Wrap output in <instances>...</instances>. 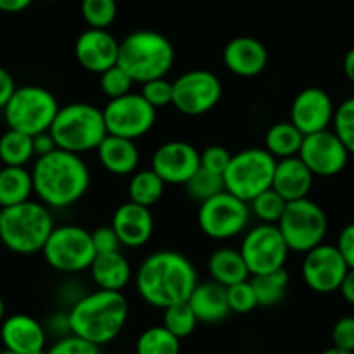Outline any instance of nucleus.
<instances>
[{"label": "nucleus", "mask_w": 354, "mask_h": 354, "mask_svg": "<svg viewBox=\"0 0 354 354\" xmlns=\"http://www.w3.org/2000/svg\"><path fill=\"white\" fill-rule=\"evenodd\" d=\"M198 283L195 266L188 257L174 250L148 255L136 273V287L145 302L165 309L188 301Z\"/></svg>", "instance_id": "f257e3e1"}, {"label": "nucleus", "mask_w": 354, "mask_h": 354, "mask_svg": "<svg viewBox=\"0 0 354 354\" xmlns=\"http://www.w3.org/2000/svg\"><path fill=\"white\" fill-rule=\"evenodd\" d=\"M33 193L49 209L75 205L91 186V172L80 155L54 149L37 158L32 169Z\"/></svg>", "instance_id": "f03ea898"}, {"label": "nucleus", "mask_w": 354, "mask_h": 354, "mask_svg": "<svg viewBox=\"0 0 354 354\" xmlns=\"http://www.w3.org/2000/svg\"><path fill=\"white\" fill-rule=\"evenodd\" d=\"M129 318V302L122 292L101 290L77 301L68 315V328L73 335L103 346L124 330Z\"/></svg>", "instance_id": "7ed1b4c3"}, {"label": "nucleus", "mask_w": 354, "mask_h": 354, "mask_svg": "<svg viewBox=\"0 0 354 354\" xmlns=\"http://www.w3.org/2000/svg\"><path fill=\"white\" fill-rule=\"evenodd\" d=\"M50 209L42 202H23L0 209V241L15 254L30 255L42 252L54 230Z\"/></svg>", "instance_id": "20e7f679"}, {"label": "nucleus", "mask_w": 354, "mask_h": 354, "mask_svg": "<svg viewBox=\"0 0 354 354\" xmlns=\"http://www.w3.org/2000/svg\"><path fill=\"white\" fill-rule=\"evenodd\" d=\"M176 53L165 35L151 30H138L125 37L118 49V66L136 84L165 78L174 66Z\"/></svg>", "instance_id": "39448f33"}, {"label": "nucleus", "mask_w": 354, "mask_h": 354, "mask_svg": "<svg viewBox=\"0 0 354 354\" xmlns=\"http://www.w3.org/2000/svg\"><path fill=\"white\" fill-rule=\"evenodd\" d=\"M57 149L82 155L97 149L108 136L103 110L88 103H71L59 106L49 129Z\"/></svg>", "instance_id": "423d86ee"}, {"label": "nucleus", "mask_w": 354, "mask_h": 354, "mask_svg": "<svg viewBox=\"0 0 354 354\" xmlns=\"http://www.w3.org/2000/svg\"><path fill=\"white\" fill-rule=\"evenodd\" d=\"M278 160L266 148H247L234 153L224 172V188L243 202H252L257 195L273 186Z\"/></svg>", "instance_id": "0eeeda50"}, {"label": "nucleus", "mask_w": 354, "mask_h": 354, "mask_svg": "<svg viewBox=\"0 0 354 354\" xmlns=\"http://www.w3.org/2000/svg\"><path fill=\"white\" fill-rule=\"evenodd\" d=\"M59 111L54 94L39 85L18 87L4 108V117L9 129L37 136L47 132Z\"/></svg>", "instance_id": "6e6552de"}, {"label": "nucleus", "mask_w": 354, "mask_h": 354, "mask_svg": "<svg viewBox=\"0 0 354 354\" xmlns=\"http://www.w3.org/2000/svg\"><path fill=\"white\" fill-rule=\"evenodd\" d=\"M44 259L59 273H80L96 259L91 231L75 224L54 227L42 248Z\"/></svg>", "instance_id": "1a4fd4ad"}, {"label": "nucleus", "mask_w": 354, "mask_h": 354, "mask_svg": "<svg viewBox=\"0 0 354 354\" xmlns=\"http://www.w3.org/2000/svg\"><path fill=\"white\" fill-rule=\"evenodd\" d=\"M277 226L292 252L306 254L323 243L328 231V219L318 203L302 198L287 203V209Z\"/></svg>", "instance_id": "9d476101"}, {"label": "nucleus", "mask_w": 354, "mask_h": 354, "mask_svg": "<svg viewBox=\"0 0 354 354\" xmlns=\"http://www.w3.org/2000/svg\"><path fill=\"white\" fill-rule=\"evenodd\" d=\"M240 252L250 277H257L283 270L290 248L277 224L261 223L245 233Z\"/></svg>", "instance_id": "9b49d317"}, {"label": "nucleus", "mask_w": 354, "mask_h": 354, "mask_svg": "<svg viewBox=\"0 0 354 354\" xmlns=\"http://www.w3.org/2000/svg\"><path fill=\"white\" fill-rule=\"evenodd\" d=\"M250 216L247 202L223 192L200 203L198 226L212 240H230L247 230Z\"/></svg>", "instance_id": "f8f14e48"}, {"label": "nucleus", "mask_w": 354, "mask_h": 354, "mask_svg": "<svg viewBox=\"0 0 354 354\" xmlns=\"http://www.w3.org/2000/svg\"><path fill=\"white\" fill-rule=\"evenodd\" d=\"M172 106L188 117H200L219 104L223 97V84L207 70H192L172 82Z\"/></svg>", "instance_id": "ddd939ff"}, {"label": "nucleus", "mask_w": 354, "mask_h": 354, "mask_svg": "<svg viewBox=\"0 0 354 354\" xmlns=\"http://www.w3.org/2000/svg\"><path fill=\"white\" fill-rule=\"evenodd\" d=\"M103 117L108 134L136 141L151 131L156 122V110L141 94L129 93L108 101Z\"/></svg>", "instance_id": "4468645a"}, {"label": "nucleus", "mask_w": 354, "mask_h": 354, "mask_svg": "<svg viewBox=\"0 0 354 354\" xmlns=\"http://www.w3.org/2000/svg\"><path fill=\"white\" fill-rule=\"evenodd\" d=\"M346 261L335 245L319 243L306 252L302 261V278L316 294H333L347 274Z\"/></svg>", "instance_id": "2eb2a0df"}, {"label": "nucleus", "mask_w": 354, "mask_h": 354, "mask_svg": "<svg viewBox=\"0 0 354 354\" xmlns=\"http://www.w3.org/2000/svg\"><path fill=\"white\" fill-rule=\"evenodd\" d=\"M299 158L306 163L313 176L332 177L342 172L349 160V151L333 131L315 132L304 136Z\"/></svg>", "instance_id": "dca6fc26"}, {"label": "nucleus", "mask_w": 354, "mask_h": 354, "mask_svg": "<svg viewBox=\"0 0 354 354\" xmlns=\"http://www.w3.org/2000/svg\"><path fill=\"white\" fill-rule=\"evenodd\" d=\"M151 169L165 185H183L200 169V151L186 141H169L156 148Z\"/></svg>", "instance_id": "f3484780"}, {"label": "nucleus", "mask_w": 354, "mask_h": 354, "mask_svg": "<svg viewBox=\"0 0 354 354\" xmlns=\"http://www.w3.org/2000/svg\"><path fill=\"white\" fill-rule=\"evenodd\" d=\"M335 106L326 91L319 87L302 88L290 106V122L304 136L326 131L332 125Z\"/></svg>", "instance_id": "a211bd4d"}, {"label": "nucleus", "mask_w": 354, "mask_h": 354, "mask_svg": "<svg viewBox=\"0 0 354 354\" xmlns=\"http://www.w3.org/2000/svg\"><path fill=\"white\" fill-rule=\"evenodd\" d=\"M120 42L108 30L87 28L75 42V57L84 70L91 73H104L117 66Z\"/></svg>", "instance_id": "6ab92c4d"}, {"label": "nucleus", "mask_w": 354, "mask_h": 354, "mask_svg": "<svg viewBox=\"0 0 354 354\" xmlns=\"http://www.w3.org/2000/svg\"><path fill=\"white\" fill-rule=\"evenodd\" d=\"M0 339L8 351L37 354L46 351L47 335L42 323L30 315H12L0 323Z\"/></svg>", "instance_id": "aec40b11"}, {"label": "nucleus", "mask_w": 354, "mask_h": 354, "mask_svg": "<svg viewBox=\"0 0 354 354\" xmlns=\"http://www.w3.org/2000/svg\"><path fill=\"white\" fill-rule=\"evenodd\" d=\"M111 227L124 247L139 248L149 241L155 230L153 214L148 207L131 202L122 203L113 214Z\"/></svg>", "instance_id": "412c9836"}, {"label": "nucleus", "mask_w": 354, "mask_h": 354, "mask_svg": "<svg viewBox=\"0 0 354 354\" xmlns=\"http://www.w3.org/2000/svg\"><path fill=\"white\" fill-rule=\"evenodd\" d=\"M268 50L254 37H236L224 47V66L236 77L252 78L261 75L268 66Z\"/></svg>", "instance_id": "4be33fe9"}, {"label": "nucleus", "mask_w": 354, "mask_h": 354, "mask_svg": "<svg viewBox=\"0 0 354 354\" xmlns=\"http://www.w3.org/2000/svg\"><path fill=\"white\" fill-rule=\"evenodd\" d=\"M313 179L315 176L306 167V163L299 156H290L277 162L271 188L287 202H295V200L308 198L313 188Z\"/></svg>", "instance_id": "5701e85b"}, {"label": "nucleus", "mask_w": 354, "mask_h": 354, "mask_svg": "<svg viewBox=\"0 0 354 354\" xmlns=\"http://www.w3.org/2000/svg\"><path fill=\"white\" fill-rule=\"evenodd\" d=\"M96 151L101 167L113 176H132L139 165V149L131 139L108 134Z\"/></svg>", "instance_id": "b1692460"}, {"label": "nucleus", "mask_w": 354, "mask_h": 354, "mask_svg": "<svg viewBox=\"0 0 354 354\" xmlns=\"http://www.w3.org/2000/svg\"><path fill=\"white\" fill-rule=\"evenodd\" d=\"M88 271H91V277L97 288L111 292L124 290L132 277L131 264L120 250L110 252V254H97Z\"/></svg>", "instance_id": "393cba45"}, {"label": "nucleus", "mask_w": 354, "mask_h": 354, "mask_svg": "<svg viewBox=\"0 0 354 354\" xmlns=\"http://www.w3.org/2000/svg\"><path fill=\"white\" fill-rule=\"evenodd\" d=\"M188 302L195 311L198 322L202 323L223 322L231 313L230 304H227L226 287L216 283L214 280L205 281V283H196Z\"/></svg>", "instance_id": "a878e982"}, {"label": "nucleus", "mask_w": 354, "mask_h": 354, "mask_svg": "<svg viewBox=\"0 0 354 354\" xmlns=\"http://www.w3.org/2000/svg\"><path fill=\"white\" fill-rule=\"evenodd\" d=\"M209 273L212 280L223 287H231L250 278V271L245 264L240 248L234 250L230 247L217 248L212 252L209 257Z\"/></svg>", "instance_id": "bb28decb"}, {"label": "nucleus", "mask_w": 354, "mask_h": 354, "mask_svg": "<svg viewBox=\"0 0 354 354\" xmlns=\"http://www.w3.org/2000/svg\"><path fill=\"white\" fill-rule=\"evenodd\" d=\"M32 193V172L26 167L2 165L0 169V209L28 202Z\"/></svg>", "instance_id": "cd10ccee"}, {"label": "nucleus", "mask_w": 354, "mask_h": 354, "mask_svg": "<svg viewBox=\"0 0 354 354\" xmlns=\"http://www.w3.org/2000/svg\"><path fill=\"white\" fill-rule=\"evenodd\" d=\"M304 134L292 122H277L266 132L264 148L277 160L297 156L301 151Z\"/></svg>", "instance_id": "c85d7f7f"}, {"label": "nucleus", "mask_w": 354, "mask_h": 354, "mask_svg": "<svg viewBox=\"0 0 354 354\" xmlns=\"http://www.w3.org/2000/svg\"><path fill=\"white\" fill-rule=\"evenodd\" d=\"M250 283L254 287L255 297H257V306L271 308L283 301L288 283H290V277L283 268V270L273 271V273L252 277Z\"/></svg>", "instance_id": "c756f323"}, {"label": "nucleus", "mask_w": 354, "mask_h": 354, "mask_svg": "<svg viewBox=\"0 0 354 354\" xmlns=\"http://www.w3.org/2000/svg\"><path fill=\"white\" fill-rule=\"evenodd\" d=\"M35 156L33 138L25 132L9 129L0 136V163L8 167H25Z\"/></svg>", "instance_id": "7c9ffc66"}, {"label": "nucleus", "mask_w": 354, "mask_h": 354, "mask_svg": "<svg viewBox=\"0 0 354 354\" xmlns=\"http://www.w3.org/2000/svg\"><path fill=\"white\" fill-rule=\"evenodd\" d=\"M163 189H165V183L160 179L155 170H139L132 174L129 181V198L138 205L151 209L163 196Z\"/></svg>", "instance_id": "2f4dec72"}, {"label": "nucleus", "mask_w": 354, "mask_h": 354, "mask_svg": "<svg viewBox=\"0 0 354 354\" xmlns=\"http://www.w3.org/2000/svg\"><path fill=\"white\" fill-rule=\"evenodd\" d=\"M138 354H179L181 353V339H177L174 333L163 325L146 328L139 335L136 344Z\"/></svg>", "instance_id": "473e14b6"}, {"label": "nucleus", "mask_w": 354, "mask_h": 354, "mask_svg": "<svg viewBox=\"0 0 354 354\" xmlns=\"http://www.w3.org/2000/svg\"><path fill=\"white\" fill-rule=\"evenodd\" d=\"M198 323V318H196L195 311L188 301L177 302V304L163 309V326L170 333H174L177 339H185V337L192 335Z\"/></svg>", "instance_id": "72a5a7b5"}, {"label": "nucleus", "mask_w": 354, "mask_h": 354, "mask_svg": "<svg viewBox=\"0 0 354 354\" xmlns=\"http://www.w3.org/2000/svg\"><path fill=\"white\" fill-rule=\"evenodd\" d=\"M185 188L186 192H188V195L192 196L193 200H196L198 203L207 202V200H210L212 196L226 192L223 176L209 172V170L202 169V167L193 174V177L186 183Z\"/></svg>", "instance_id": "f704fd0d"}, {"label": "nucleus", "mask_w": 354, "mask_h": 354, "mask_svg": "<svg viewBox=\"0 0 354 354\" xmlns=\"http://www.w3.org/2000/svg\"><path fill=\"white\" fill-rule=\"evenodd\" d=\"M287 200L281 198L273 188H270L255 196L252 202H248V207H250V212L257 219H261V223L278 224V221L283 216L285 209H287Z\"/></svg>", "instance_id": "c9c22d12"}, {"label": "nucleus", "mask_w": 354, "mask_h": 354, "mask_svg": "<svg viewBox=\"0 0 354 354\" xmlns=\"http://www.w3.org/2000/svg\"><path fill=\"white\" fill-rule=\"evenodd\" d=\"M82 18L88 28L108 30L117 18V2L115 0H82Z\"/></svg>", "instance_id": "e433bc0d"}, {"label": "nucleus", "mask_w": 354, "mask_h": 354, "mask_svg": "<svg viewBox=\"0 0 354 354\" xmlns=\"http://www.w3.org/2000/svg\"><path fill=\"white\" fill-rule=\"evenodd\" d=\"M332 125L349 155H354V97H349L335 108Z\"/></svg>", "instance_id": "4c0bfd02"}, {"label": "nucleus", "mask_w": 354, "mask_h": 354, "mask_svg": "<svg viewBox=\"0 0 354 354\" xmlns=\"http://www.w3.org/2000/svg\"><path fill=\"white\" fill-rule=\"evenodd\" d=\"M100 87L101 93L108 97V100H117V97L125 96V94L132 93V85L136 84L131 78V75L120 66H113L106 70L104 73L100 75Z\"/></svg>", "instance_id": "58836bf2"}, {"label": "nucleus", "mask_w": 354, "mask_h": 354, "mask_svg": "<svg viewBox=\"0 0 354 354\" xmlns=\"http://www.w3.org/2000/svg\"><path fill=\"white\" fill-rule=\"evenodd\" d=\"M226 294L231 313L247 315V313H252L257 308V297H255L250 278L245 281H240V283L231 285V287H226Z\"/></svg>", "instance_id": "ea45409f"}, {"label": "nucleus", "mask_w": 354, "mask_h": 354, "mask_svg": "<svg viewBox=\"0 0 354 354\" xmlns=\"http://www.w3.org/2000/svg\"><path fill=\"white\" fill-rule=\"evenodd\" d=\"M141 96L145 97L155 110L169 106V104H172L174 96L172 82H169L167 78H156V80L146 82V84H142Z\"/></svg>", "instance_id": "a19ab883"}, {"label": "nucleus", "mask_w": 354, "mask_h": 354, "mask_svg": "<svg viewBox=\"0 0 354 354\" xmlns=\"http://www.w3.org/2000/svg\"><path fill=\"white\" fill-rule=\"evenodd\" d=\"M46 354H101L100 346L77 335H68L54 342Z\"/></svg>", "instance_id": "79ce46f5"}, {"label": "nucleus", "mask_w": 354, "mask_h": 354, "mask_svg": "<svg viewBox=\"0 0 354 354\" xmlns=\"http://www.w3.org/2000/svg\"><path fill=\"white\" fill-rule=\"evenodd\" d=\"M231 156L233 155L230 153V149L224 148V146H209V148H205L200 153V167L209 170V172L224 176V172H226L227 165L231 162Z\"/></svg>", "instance_id": "37998d69"}, {"label": "nucleus", "mask_w": 354, "mask_h": 354, "mask_svg": "<svg viewBox=\"0 0 354 354\" xmlns=\"http://www.w3.org/2000/svg\"><path fill=\"white\" fill-rule=\"evenodd\" d=\"M332 342L339 349L354 353V316L337 319L332 328Z\"/></svg>", "instance_id": "c03bdc74"}, {"label": "nucleus", "mask_w": 354, "mask_h": 354, "mask_svg": "<svg viewBox=\"0 0 354 354\" xmlns=\"http://www.w3.org/2000/svg\"><path fill=\"white\" fill-rule=\"evenodd\" d=\"M91 236H93L94 248H96V254H110V252H118L120 250L122 243L118 240L117 233L111 226H101L97 230L91 231Z\"/></svg>", "instance_id": "a18cd8bd"}, {"label": "nucleus", "mask_w": 354, "mask_h": 354, "mask_svg": "<svg viewBox=\"0 0 354 354\" xmlns=\"http://www.w3.org/2000/svg\"><path fill=\"white\" fill-rule=\"evenodd\" d=\"M337 248L346 261L347 268L354 270V223L347 224L337 238Z\"/></svg>", "instance_id": "49530a36"}, {"label": "nucleus", "mask_w": 354, "mask_h": 354, "mask_svg": "<svg viewBox=\"0 0 354 354\" xmlns=\"http://www.w3.org/2000/svg\"><path fill=\"white\" fill-rule=\"evenodd\" d=\"M16 88L18 87H16V82L12 78V75L4 66H0V110H4Z\"/></svg>", "instance_id": "de8ad7c7"}, {"label": "nucleus", "mask_w": 354, "mask_h": 354, "mask_svg": "<svg viewBox=\"0 0 354 354\" xmlns=\"http://www.w3.org/2000/svg\"><path fill=\"white\" fill-rule=\"evenodd\" d=\"M54 149H57V146L56 142H54V138L50 136L49 131L33 136V151H35L37 158L49 155V153H53Z\"/></svg>", "instance_id": "09e8293b"}, {"label": "nucleus", "mask_w": 354, "mask_h": 354, "mask_svg": "<svg viewBox=\"0 0 354 354\" xmlns=\"http://www.w3.org/2000/svg\"><path fill=\"white\" fill-rule=\"evenodd\" d=\"M339 292L347 304L354 306V270L347 271V274L344 277L342 283H340Z\"/></svg>", "instance_id": "8fccbe9b"}, {"label": "nucleus", "mask_w": 354, "mask_h": 354, "mask_svg": "<svg viewBox=\"0 0 354 354\" xmlns=\"http://www.w3.org/2000/svg\"><path fill=\"white\" fill-rule=\"evenodd\" d=\"M33 0H0V12L6 15H16L32 6Z\"/></svg>", "instance_id": "3c124183"}, {"label": "nucleus", "mask_w": 354, "mask_h": 354, "mask_svg": "<svg viewBox=\"0 0 354 354\" xmlns=\"http://www.w3.org/2000/svg\"><path fill=\"white\" fill-rule=\"evenodd\" d=\"M342 66H344V73H346L347 80L354 85V47L346 53Z\"/></svg>", "instance_id": "603ef678"}, {"label": "nucleus", "mask_w": 354, "mask_h": 354, "mask_svg": "<svg viewBox=\"0 0 354 354\" xmlns=\"http://www.w3.org/2000/svg\"><path fill=\"white\" fill-rule=\"evenodd\" d=\"M322 354H354V353H351V351H344V349H339V347L332 346V347H328V349H326V351H323Z\"/></svg>", "instance_id": "864d4df0"}, {"label": "nucleus", "mask_w": 354, "mask_h": 354, "mask_svg": "<svg viewBox=\"0 0 354 354\" xmlns=\"http://www.w3.org/2000/svg\"><path fill=\"white\" fill-rule=\"evenodd\" d=\"M6 319V304H4V299L0 297V323Z\"/></svg>", "instance_id": "5fc2aeb1"}, {"label": "nucleus", "mask_w": 354, "mask_h": 354, "mask_svg": "<svg viewBox=\"0 0 354 354\" xmlns=\"http://www.w3.org/2000/svg\"><path fill=\"white\" fill-rule=\"evenodd\" d=\"M0 354H18V353H12V351L4 349V351H0Z\"/></svg>", "instance_id": "6e6d98bb"}, {"label": "nucleus", "mask_w": 354, "mask_h": 354, "mask_svg": "<svg viewBox=\"0 0 354 354\" xmlns=\"http://www.w3.org/2000/svg\"><path fill=\"white\" fill-rule=\"evenodd\" d=\"M46 2H56V0H46Z\"/></svg>", "instance_id": "4d7b16f0"}, {"label": "nucleus", "mask_w": 354, "mask_h": 354, "mask_svg": "<svg viewBox=\"0 0 354 354\" xmlns=\"http://www.w3.org/2000/svg\"><path fill=\"white\" fill-rule=\"evenodd\" d=\"M0 169H2V163H0Z\"/></svg>", "instance_id": "13d9d810"}]
</instances>
